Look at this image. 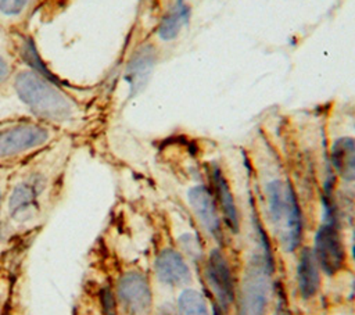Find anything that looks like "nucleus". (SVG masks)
I'll return each mask as SVG.
<instances>
[{
  "mask_svg": "<svg viewBox=\"0 0 355 315\" xmlns=\"http://www.w3.org/2000/svg\"><path fill=\"white\" fill-rule=\"evenodd\" d=\"M269 218L282 248L294 251L303 239V214L291 185L283 179H273L267 185Z\"/></svg>",
  "mask_w": 355,
  "mask_h": 315,
  "instance_id": "obj_1",
  "label": "nucleus"
},
{
  "mask_svg": "<svg viewBox=\"0 0 355 315\" xmlns=\"http://www.w3.org/2000/svg\"><path fill=\"white\" fill-rule=\"evenodd\" d=\"M16 91L20 99L43 118L64 121L73 115L71 102L34 71H24L17 75Z\"/></svg>",
  "mask_w": 355,
  "mask_h": 315,
  "instance_id": "obj_2",
  "label": "nucleus"
},
{
  "mask_svg": "<svg viewBox=\"0 0 355 315\" xmlns=\"http://www.w3.org/2000/svg\"><path fill=\"white\" fill-rule=\"evenodd\" d=\"M272 267L268 257H256L243 278L238 300V315H265L271 294Z\"/></svg>",
  "mask_w": 355,
  "mask_h": 315,
  "instance_id": "obj_3",
  "label": "nucleus"
},
{
  "mask_svg": "<svg viewBox=\"0 0 355 315\" xmlns=\"http://www.w3.org/2000/svg\"><path fill=\"white\" fill-rule=\"evenodd\" d=\"M314 256L319 268L326 275H334L343 270L345 264V247L341 233L337 228L334 210L330 203L326 205L325 222L315 235Z\"/></svg>",
  "mask_w": 355,
  "mask_h": 315,
  "instance_id": "obj_4",
  "label": "nucleus"
},
{
  "mask_svg": "<svg viewBox=\"0 0 355 315\" xmlns=\"http://www.w3.org/2000/svg\"><path fill=\"white\" fill-rule=\"evenodd\" d=\"M206 275L219 308L226 311L234 300V279L229 261L222 251L217 248L211 251L206 267Z\"/></svg>",
  "mask_w": 355,
  "mask_h": 315,
  "instance_id": "obj_5",
  "label": "nucleus"
},
{
  "mask_svg": "<svg viewBox=\"0 0 355 315\" xmlns=\"http://www.w3.org/2000/svg\"><path fill=\"white\" fill-rule=\"evenodd\" d=\"M49 134L39 125H20L0 135V157H13L43 145Z\"/></svg>",
  "mask_w": 355,
  "mask_h": 315,
  "instance_id": "obj_6",
  "label": "nucleus"
},
{
  "mask_svg": "<svg viewBox=\"0 0 355 315\" xmlns=\"http://www.w3.org/2000/svg\"><path fill=\"white\" fill-rule=\"evenodd\" d=\"M118 296L134 314H145L151 305L150 286L139 272H127L123 275L118 283Z\"/></svg>",
  "mask_w": 355,
  "mask_h": 315,
  "instance_id": "obj_7",
  "label": "nucleus"
},
{
  "mask_svg": "<svg viewBox=\"0 0 355 315\" xmlns=\"http://www.w3.org/2000/svg\"><path fill=\"white\" fill-rule=\"evenodd\" d=\"M189 203L204 229H207V232L214 237L221 239L222 231L217 202L208 189L203 185L193 186L189 191Z\"/></svg>",
  "mask_w": 355,
  "mask_h": 315,
  "instance_id": "obj_8",
  "label": "nucleus"
},
{
  "mask_svg": "<svg viewBox=\"0 0 355 315\" xmlns=\"http://www.w3.org/2000/svg\"><path fill=\"white\" fill-rule=\"evenodd\" d=\"M40 189L42 180L39 178H31L14 187L9 200V211L14 220L24 222L34 217Z\"/></svg>",
  "mask_w": 355,
  "mask_h": 315,
  "instance_id": "obj_9",
  "label": "nucleus"
},
{
  "mask_svg": "<svg viewBox=\"0 0 355 315\" xmlns=\"http://www.w3.org/2000/svg\"><path fill=\"white\" fill-rule=\"evenodd\" d=\"M156 272L161 282L171 286L188 285L192 281L191 270L184 257L175 250L165 248L156 260Z\"/></svg>",
  "mask_w": 355,
  "mask_h": 315,
  "instance_id": "obj_10",
  "label": "nucleus"
},
{
  "mask_svg": "<svg viewBox=\"0 0 355 315\" xmlns=\"http://www.w3.org/2000/svg\"><path fill=\"white\" fill-rule=\"evenodd\" d=\"M156 62V51L151 46L139 49L128 62L125 80L130 84L131 96L138 95L147 84Z\"/></svg>",
  "mask_w": 355,
  "mask_h": 315,
  "instance_id": "obj_11",
  "label": "nucleus"
},
{
  "mask_svg": "<svg viewBox=\"0 0 355 315\" xmlns=\"http://www.w3.org/2000/svg\"><path fill=\"white\" fill-rule=\"evenodd\" d=\"M299 290L304 299H311L317 294L321 285L319 266L310 248L303 250L297 268Z\"/></svg>",
  "mask_w": 355,
  "mask_h": 315,
  "instance_id": "obj_12",
  "label": "nucleus"
},
{
  "mask_svg": "<svg viewBox=\"0 0 355 315\" xmlns=\"http://www.w3.org/2000/svg\"><path fill=\"white\" fill-rule=\"evenodd\" d=\"M212 183H214V191H215V202H218L228 226L233 232H236L239 228L238 207H236L228 180L225 179L223 174L218 168H215L212 171Z\"/></svg>",
  "mask_w": 355,
  "mask_h": 315,
  "instance_id": "obj_13",
  "label": "nucleus"
},
{
  "mask_svg": "<svg viewBox=\"0 0 355 315\" xmlns=\"http://www.w3.org/2000/svg\"><path fill=\"white\" fill-rule=\"evenodd\" d=\"M332 164L345 180H355V139L339 138L332 148Z\"/></svg>",
  "mask_w": 355,
  "mask_h": 315,
  "instance_id": "obj_14",
  "label": "nucleus"
},
{
  "mask_svg": "<svg viewBox=\"0 0 355 315\" xmlns=\"http://www.w3.org/2000/svg\"><path fill=\"white\" fill-rule=\"evenodd\" d=\"M191 14H192V10L186 5L185 0H176L175 5L165 14V17L162 19L158 27V36L165 42L173 40L178 35H180L181 30L189 24Z\"/></svg>",
  "mask_w": 355,
  "mask_h": 315,
  "instance_id": "obj_15",
  "label": "nucleus"
},
{
  "mask_svg": "<svg viewBox=\"0 0 355 315\" xmlns=\"http://www.w3.org/2000/svg\"><path fill=\"white\" fill-rule=\"evenodd\" d=\"M21 57L24 58V61L29 67L34 69V71H36V74H39L40 77H43L46 81L50 82H57V78L47 70L46 65L43 62L40 54L36 50V46L34 43V40L31 38H23L21 42Z\"/></svg>",
  "mask_w": 355,
  "mask_h": 315,
  "instance_id": "obj_16",
  "label": "nucleus"
},
{
  "mask_svg": "<svg viewBox=\"0 0 355 315\" xmlns=\"http://www.w3.org/2000/svg\"><path fill=\"white\" fill-rule=\"evenodd\" d=\"M180 315H208L203 296L196 290H185L178 300Z\"/></svg>",
  "mask_w": 355,
  "mask_h": 315,
  "instance_id": "obj_17",
  "label": "nucleus"
},
{
  "mask_svg": "<svg viewBox=\"0 0 355 315\" xmlns=\"http://www.w3.org/2000/svg\"><path fill=\"white\" fill-rule=\"evenodd\" d=\"M28 3V0H0V12L8 16L20 14Z\"/></svg>",
  "mask_w": 355,
  "mask_h": 315,
  "instance_id": "obj_18",
  "label": "nucleus"
},
{
  "mask_svg": "<svg viewBox=\"0 0 355 315\" xmlns=\"http://www.w3.org/2000/svg\"><path fill=\"white\" fill-rule=\"evenodd\" d=\"M9 75V67H8V62L3 60V57L0 56V81L6 80V77Z\"/></svg>",
  "mask_w": 355,
  "mask_h": 315,
  "instance_id": "obj_19",
  "label": "nucleus"
},
{
  "mask_svg": "<svg viewBox=\"0 0 355 315\" xmlns=\"http://www.w3.org/2000/svg\"><path fill=\"white\" fill-rule=\"evenodd\" d=\"M352 256H354V261H355V244H354V247H352Z\"/></svg>",
  "mask_w": 355,
  "mask_h": 315,
  "instance_id": "obj_20",
  "label": "nucleus"
}]
</instances>
